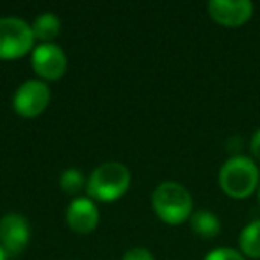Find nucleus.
I'll use <instances>...</instances> for the list:
<instances>
[{"label": "nucleus", "mask_w": 260, "mask_h": 260, "mask_svg": "<svg viewBox=\"0 0 260 260\" xmlns=\"http://www.w3.org/2000/svg\"><path fill=\"white\" fill-rule=\"evenodd\" d=\"M0 260H8V255H6V251H4L2 246H0Z\"/></svg>", "instance_id": "17"}, {"label": "nucleus", "mask_w": 260, "mask_h": 260, "mask_svg": "<svg viewBox=\"0 0 260 260\" xmlns=\"http://www.w3.org/2000/svg\"><path fill=\"white\" fill-rule=\"evenodd\" d=\"M241 253L248 258H260V219H255L242 228L239 235Z\"/></svg>", "instance_id": "12"}, {"label": "nucleus", "mask_w": 260, "mask_h": 260, "mask_svg": "<svg viewBox=\"0 0 260 260\" xmlns=\"http://www.w3.org/2000/svg\"><path fill=\"white\" fill-rule=\"evenodd\" d=\"M30 241V224L22 214H6L0 219V246L8 256H18Z\"/></svg>", "instance_id": "6"}, {"label": "nucleus", "mask_w": 260, "mask_h": 260, "mask_svg": "<svg viewBox=\"0 0 260 260\" xmlns=\"http://www.w3.org/2000/svg\"><path fill=\"white\" fill-rule=\"evenodd\" d=\"M191 228L194 234H198L200 237L212 239L216 235H219L221 232V221L210 210H198L192 212L191 216Z\"/></svg>", "instance_id": "10"}, {"label": "nucleus", "mask_w": 260, "mask_h": 260, "mask_svg": "<svg viewBox=\"0 0 260 260\" xmlns=\"http://www.w3.org/2000/svg\"><path fill=\"white\" fill-rule=\"evenodd\" d=\"M100 212L91 198H75L66 209V223L77 234H91L98 226Z\"/></svg>", "instance_id": "9"}, {"label": "nucleus", "mask_w": 260, "mask_h": 260, "mask_svg": "<svg viewBox=\"0 0 260 260\" xmlns=\"http://www.w3.org/2000/svg\"><path fill=\"white\" fill-rule=\"evenodd\" d=\"M152 209L168 224H182L192 216V198L178 182H162L152 194Z\"/></svg>", "instance_id": "2"}, {"label": "nucleus", "mask_w": 260, "mask_h": 260, "mask_svg": "<svg viewBox=\"0 0 260 260\" xmlns=\"http://www.w3.org/2000/svg\"><path fill=\"white\" fill-rule=\"evenodd\" d=\"M34 47L32 27L13 16L0 18V59L15 61L30 52Z\"/></svg>", "instance_id": "4"}, {"label": "nucleus", "mask_w": 260, "mask_h": 260, "mask_svg": "<svg viewBox=\"0 0 260 260\" xmlns=\"http://www.w3.org/2000/svg\"><path fill=\"white\" fill-rule=\"evenodd\" d=\"M205 260H246V256L234 248H216L207 253Z\"/></svg>", "instance_id": "14"}, {"label": "nucleus", "mask_w": 260, "mask_h": 260, "mask_svg": "<svg viewBox=\"0 0 260 260\" xmlns=\"http://www.w3.org/2000/svg\"><path fill=\"white\" fill-rule=\"evenodd\" d=\"M249 150H251L253 157H256L260 160V128L253 134L251 141H249Z\"/></svg>", "instance_id": "16"}, {"label": "nucleus", "mask_w": 260, "mask_h": 260, "mask_svg": "<svg viewBox=\"0 0 260 260\" xmlns=\"http://www.w3.org/2000/svg\"><path fill=\"white\" fill-rule=\"evenodd\" d=\"M219 185L230 198L244 200L260 185V171L255 160L244 155H234L221 166Z\"/></svg>", "instance_id": "1"}, {"label": "nucleus", "mask_w": 260, "mask_h": 260, "mask_svg": "<svg viewBox=\"0 0 260 260\" xmlns=\"http://www.w3.org/2000/svg\"><path fill=\"white\" fill-rule=\"evenodd\" d=\"M130 187V171L121 162H105L89 175L86 184L87 196L98 202H116Z\"/></svg>", "instance_id": "3"}, {"label": "nucleus", "mask_w": 260, "mask_h": 260, "mask_svg": "<svg viewBox=\"0 0 260 260\" xmlns=\"http://www.w3.org/2000/svg\"><path fill=\"white\" fill-rule=\"evenodd\" d=\"M66 55L55 43H41L32 52V68L45 80H59L66 73Z\"/></svg>", "instance_id": "7"}, {"label": "nucleus", "mask_w": 260, "mask_h": 260, "mask_svg": "<svg viewBox=\"0 0 260 260\" xmlns=\"http://www.w3.org/2000/svg\"><path fill=\"white\" fill-rule=\"evenodd\" d=\"M50 102V89L43 80H27L16 89L13 107L22 118H36L47 109Z\"/></svg>", "instance_id": "5"}, {"label": "nucleus", "mask_w": 260, "mask_h": 260, "mask_svg": "<svg viewBox=\"0 0 260 260\" xmlns=\"http://www.w3.org/2000/svg\"><path fill=\"white\" fill-rule=\"evenodd\" d=\"M207 9L210 18L224 27H241L253 16L249 0H210Z\"/></svg>", "instance_id": "8"}, {"label": "nucleus", "mask_w": 260, "mask_h": 260, "mask_svg": "<svg viewBox=\"0 0 260 260\" xmlns=\"http://www.w3.org/2000/svg\"><path fill=\"white\" fill-rule=\"evenodd\" d=\"M121 260H155L146 248H132L123 255Z\"/></svg>", "instance_id": "15"}, {"label": "nucleus", "mask_w": 260, "mask_h": 260, "mask_svg": "<svg viewBox=\"0 0 260 260\" xmlns=\"http://www.w3.org/2000/svg\"><path fill=\"white\" fill-rule=\"evenodd\" d=\"M86 184H87V180L84 178V175L80 173V170H77V168H68V170L62 171L61 187L66 194H77L79 191H82Z\"/></svg>", "instance_id": "13"}, {"label": "nucleus", "mask_w": 260, "mask_h": 260, "mask_svg": "<svg viewBox=\"0 0 260 260\" xmlns=\"http://www.w3.org/2000/svg\"><path fill=\"white\" fill-rule=\"evenodd\" d=\"M258 203H260V185H258Z\"/></svg>", "instance_id": "18"}, {"label": "nucleus", "mask_w": 260, "mask_h": 260, "mask_svg": "<svg viewBox=\"0 0 260 260\" xmlns=\"http://www.w3.org/2000/svg\"><path fill=\"white\" fill-rule=\"evenodd\" d=\"M30 27H32L34 40H40L41 43H50L61 32V20L54 13H43L34 20Z\"/></svg>", "instance_id": "11"}]
</instances>
